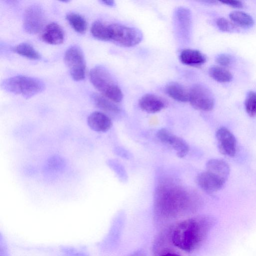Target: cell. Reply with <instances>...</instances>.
Masks as SVG:
<instances>
[{"instance_id":"obj_1","label":"cell","mask_w":256,"mask_h":256,"mask_svg":"<svg viewBox=\"0 0 256 256\" xmlns=\"http://www.w3.org/2000/svg\"><path fill=\"white\" fill-rule=\"evenodd\" d=\"M216 223L210 216H198L179 223L172 234L174 244L186 252H191L200 246Z\"/></svg>"},{"instance_id":"obj_2","label":"cell","mask_w":256,"mask_h":256,"mask_svg":"<svg viewBox=\"0 0 256 256\" xmlns=\"http://www.w3.org/2000/svg\"><path fill=\"white\" fill-rule=\"evenodd\" d=\"M89 76L92 85L102 96L116 103L122 100V90L105 68L100 66H95L90 72Z\"/></svg>"},{"instance_id":"obj_3","label":"cell","mask_w":256,"mask_h":256,"mask_svg":"<svg viewBox=\"0 0 256 256\" xmlns=\"http://www.w3.org/2000/svg\"><path fill=\"white\" fill-rule=\"evenodd\" d=\"M186 193L182 190L161 188L157 192L156 206L160 212L168 215L174 214L187 204Z\"/></svg>"},{"instance_id":"obj_4","label":"cell","mask_w":256,"mask_h":256,"mask_svg":"<svg viewBox=\"0 0 256 256\" xmlns=\"http://www.w3.org/2000/svg\"><path fill=\"white\" fill-rule=\"evenodd\" d=\"M2 86L6 91L30 98L42 91L44 82L40 80L25 76H16L4 80Z\"/></svg>"},{"instance_id":"obj_5","label":"cell","mask_w":256,"mask_h":256,"mask_svg":"<svg viewBox=\"0 0 256 256\" xmlns=\"http://www.w3.org/2000/svg\"><path fill=\"white\" fill-rule=\"evenodd\" d=\"M110 40L124 47H132L140 42L142 32L135 28L120 24H108Z\"/></svg>"},{"instance_id":"obj_6","label":"cell","mask_w":256,"mask_h":256,"mask_svg":"<svg viewBox=\"0 0 256 256\" xmlns=\"http://www.w3.org/2000/svg\"><path fill=\"white\" fill-rule=\"evenodd\" d=\"M64 60L74 80L78 81L84 78L86 62L82 51L78 46L68 48L64 54Z\"/></svg>"},{"instance_id":"obj_7","label":"cell","mask_w":256,"mask_h":256,"mask_svg":"<svg viewBox=\"0 0 256 256\" xmlns=\"http://www.w3.org/2000/svg\"><path fill=\"white\" fill-rule=\"evenodd\" d=\"M194 108L208 112L214 107V98L208 88L200 84L194 85L189 90V100Z\"/></svg>"},{"instance_id":"obj_8","label":"cell","mask_w":256,"mask_h":256,"mask_svg":"<svg viewBox=\"0 0 256 256\" xmlns=\"http://www.w3.org/2000/svg\"><path fill=\"white\" fill-rule=\"evenodd\" d=\"M45 22V16L42 8L38 4H32L25 10L23 28L29 34L38 32Z\"/></svg>"},{"instance_id":"obj_9","label":"cell","mask_w":256,"mask_h":256,"mask_svg":"<svg viewBox=\"0 0 256 256\" xmlns=\"http://www.w3.org/2000/svg\"><path fill=\"white\" fill-rule=\"evenodd\" d=\"M157 138L164 144L170 146L176 151L177 156L180 158L184 157L189 151V146L182 138L178 136L166 128L158 130Z\"/></svg>"},{"instance_id":"obj_10","label":"cell","mask_w":256,"mask_h":256,"mask_svg":"<svg viewBox=\"0 0 256 256\" xmlns=\"http://www.w3.org/2000/svg\"><path fill=\"white\" fill-rule=\"evenodd\" d=\"M216 136L220 152L224 155L234 156L236 153V141L230 131L222 127L217 130Z\"/></svg>"},{"instance_id":"obj_11","label":"cell","mask_w":256,"mask_h":256,"mask_svg":"<svg viewBox=\"0 0 256 256\" xmlns=\"http://www.w3.org/2000/svg\"><path fill=\"white\" fill-rule=\"evenodd\" d=\"M226 181L216 175L206 170L199 174L196 178V182L204 192H215L220 190Z\"/></svg>"},{"instance_id":"obj_12","label":"cell","mask_w":256,"mask_h":256,"mask_svg":"<svg viewBox=\"0 0 256 256\" xmlns=\"http://www.w3.org/2000/svg\"><path fill=\"white\" fill-rule=\"evenodd\" d=\"M174 20L176 29L180 36L184 40H188L192 24L190 10L186 8H178L174 13Z\"/></svg>"},{"instance_id":"obj_13","label":"cell","mask_w":256,"mask_h":256,"mask_svg":"<svg viewBox=\"0 0 256 256\" xmlns=\"http://www.w3.org/2000/svg\"><path fill=\"white\" fill-rule=\"evenodd\" d=\"M88 126L98 132H106L112 126L110 118L102 112L96 111L91 113L87 119Z\"/></svg>"},{"instance_id":"obj_14","label":"cell","mask_w":256,"mask_h":256,"mask_svg":"<svg viewBox=\"0 0 256 256\" xmlns=\"http://www.w3.org/2000/svg\"><path fill=\"white\" fill-rule=\"evenodd\" d=\"M64 32L61 26L56 22H50L45 27L41 35V39L51 44H62L64 40Z\"/></svg>"},{"instance_id":"obj_15","label":"cell","mask_w":256,"mask_h":256,"mask_svg":"<svg viewBox=\"0 0 256 256\" xmlns=\"http://www.w3.org/2000/svg\"><path fill=\"white\" fill-rule=\"evenodd\" d=\"M139 106L144 111L148 113H156L162 110L165 102L160 97L153 94H146L139 100Z\"/></svg>"},{"instance_id":"obj_16","label":"cell","mask_w":256,"mask_h":256,"mask_svg":"<svg viewBox=\"0 0 256 256\" xmlns=\"http://www.w3.org/2000/svg\"><path fill=\"white\" fill-rule=\"evenodd\" d=\"M181 62L186 65L190 66H199L204 64L206 58L198 50L185 49L180 54Z\"/></svg>"},{"instance_id":"obj_17","label":"cell","mask_w":256,"mask_h":256,"mask_svg":"<svg viewBox=\"0 0 256 256\" xmlns=\"http://www.w3.org/2000/svg\"><path fill=\"white\" fill-rule=\"evenodd\" d=\"M206 170L208 171L224 180L228 179L230 172V168L228 163L218 158H212L206 164Z\"/></svg>"},{"instance_id":"obj_18","label":"cell","mask_w":256,"mask_h":256,"mask_svg":"<svg viewBox=\"0 0 256 256\" xmlns=\"http://www.w3.org/2000/svg\"><path fill=\"white\" fill-rule=\"evenodd\" d=\"M165 90L166 94L176 100L183 102L189 100V90L179 83L170 82L166 86Z\"/></svg>"},{"instance_id":"obj_19","label":"cell","mask_w":256,"mask_h":256,"mask_svg":"<svg viewBox=\"0 0 256 256\" xmlns=\"http://www.w3.org/2000/svg\"><path fill=\"white\" fill-rule=\"evenodd\" d=\"M92 98L98 108L109 114H116L121 111L114 102L103 96L94 94L92 96Z\"/></svg>"},{"instance_id":"obj_20","label":"cell","mask_w":256,"mask_h":256,"mask_svg":"<svg viewBox=\"0 0 256 256\" xmlns=\"http://www.w3.org/2000/svg\"><path fill=\"white\" fill-rule=\"evenodd\" d=\"M208 74L210 76L220 82H230L232 79V74L227 69L220 66H214L210 68Z\"/></svg>"},{"instance_id":"obj_21","label":"cell","mask_w":256,"mask_h":256,"mask_svg":"<svg viewBox=\"0 0 256 256\" xmlns=\"http://www.w3.org/2000/svg\"><path fill=\"white\" fill-rule=\"evenodd\" d=\"M230 19L237 26L242 28H250L254 24L252 18L248 14L241 11H234L229 14Z\"/></svg>"},{"instance_id":"obj_22","label":"cell","mask_w":256,"mask_h":256,"mask_svg":"<svg viewBox=\"0 0 256 256\" xmlns=\"http://www.w3.org/2000/svg\"><path fill=\"white\" fill-rule=\"evenodd\" d=\"M66 19L72 27L78 32L84 33L87 28L86 19L80 14L76 12H69L66 16Z\"/></svg>"},{"instance_id":"obj_23","label":"cell","mask_w":256,"mask_h":256,"mask_svg":"<svg viewBox=\"0 0 256 256\" xmlns=\"http://www.w3.org/2000/svg\"><path fill=\"white\" fill-rule=\"evenodd\" d=\"M90 32L96 38L104 40H110L108 24L100 20L95 21L92 25Z\"/></svg>"},{"instance_id":"obj_24","label":"cell","mask_w":256,"mask_h":256,"mask_svg":"<svg viewBox=\"0 0 256 256\" xmlns=\"http://www.w3.org/2000/svg\"><path fill=\"white\" fill-rule=\"evenodd\" d=\"M14 51L31 60H38L40 58V54L28 43L23 42L18 44L14 48Z\"/></svg>"},{"instance_id":"obj_25","label":"cell","mask_w":256,"mask_h":256,"mask_svg":"<svg viewBox=\"0 0 256 256\" xmlns=\"http://www.w3.org/2000/svg\"><path fill=\"white\" fill-rule=\"evenodd\" d=\"M244 106L247 114L250 116H256V92L250 91L248 94Z\"/></svg>"},{"instance_id":"obj_26","label":"cell","mask_w":256,"mask_h":256,"mask_svg":"<svg viewBox=\"0 0 256 256\" xmlns=\"http://www.w3.org/2000/svg\"><path fill=\"white\" fill-rule=\"evenodd\" d=\"M216 24L218 28L222 32H231L234 28V25L224 18H218Z\"/></svg>"},{"instance_id":"obj_27","label":"cell","mask_w":256,"mask_h":256,"mask_svg":"<svg viewBox=\"0 0 256 256\" xmlns=\"http://www.w3.org/2000/svg\"><path fill=\"white\" fill-rule=\"evenodd\" d=\"M216 61L221 66L226 67L229 66L232 62V57L227 54H220L218 56Z\"/></svg>"},{"instance_id":"obj_28","label":"cell","mask_w":256,"mask_h":256,"mask_svg":"<svg viewBox=\"0 0 256 256\" xmlns=\"http://www.w3.org/2000/svg\"><path fill=\"white\" fill-rule=\"evenodd\" d=\"M62 251L68 256H88L85 252H80L73 248H64Z\"/></svg>"},{"instance_id":"obj_29","label":"cell","mask_w":256,"mask_h":256,"mask_svg":"<svg viewBox=\"0 0 256 256\" xmlns=\"http://www.w3.org/2000/svg\"><path fill=\"white\" fill-rule=\"evenodd\" d=\"M220 2L235 8H242L243 4L240 0H222Z\"/></svg>"},{"instance_id":"obj_30","label":"cell","mask_w":256,"mask_h":256,"mask_svg":"<svg viewBox=\"0 0 256 256\" xmlns=\"http://www.w3.org/2000/svg\"><path fill=\"white\" fill-rule=\"evenodd\" d=\"M101 2L105 5L112 6L115 4V2L114 0H102Z\"/></svg>"},{"instance_id":"obj_31","label":"cell","mask_w":256,"mask_h":256,"mask_svg":"<svg viewBox=\"0 0 256 256\" xmlns=\"http://www.w3.org/2000/svg\"><path fill=\"white\" fill-rule=\"evenodd\" d=\"M161 256H180L178 255V254L172 253V252H168L166 254H164Z\"/></svg>"},{"instance_id":"obj_32","label":"cell","mask_w":256,"mask_h":256,"mask_svg":"<svg viewBox=\"0 0 256 256\" xmlns=\"http://www.w3.org/2000/svg\"><path fill=\"white\" fill-rule=\"evenodd\" d=\"M130 256H142L140 252H136Z\"/></svg>"}]
</instances>
